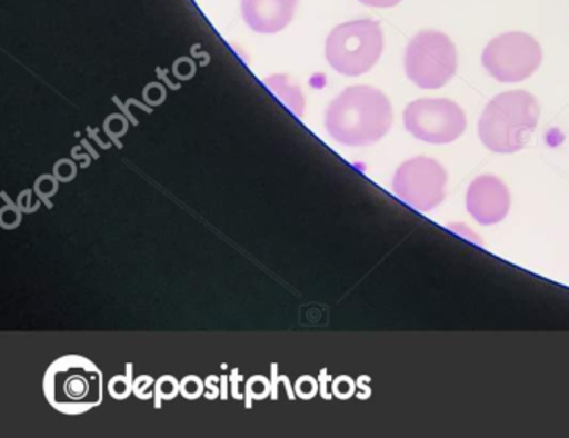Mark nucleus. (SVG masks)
<instances>
[{
    "label": "nucleus",
    "instance_id": "1",
    "mask_svg": "<svg viewBox=\"0 0 569 438\" xmlns=\"http://www.w3.org/2000/svg\"><path fill=\"white\" fill-rule=\"evenodd\" d=\"M392 123V103L373 86H351L332 100L326 113L330 138L349 148L381 141Z\"/></svg>",
    "mask_w": 569,
    "mask_h": 438
},
{
    "label": "nucleus",
    "instance_id": "2",
    "mask_svg": "<svg viewBox=\"0 0 569 438\" xmlns=\"http://www.w3.org/2000/svg\"><path fill=\"white\" fill-rule=\"evenodd\" d=\"M540 107L527 91H507L486 104L479 120V138L486 148L501 155L529 145L539 123Z\"/></svg>",
    "mask_w": 569,
    "mask_h": 438
},
{
    "label": "nucleus",
    "instance_id": "3",
    "mask_svg": "<svg viewBox=\"0 0 569 438\" xmlns=\"http://www.w3.org/2000/svg\"><path fill=\"white\" fill-rule=\"evenodd\" d=\"M103 371L81 355L57 358L43 377L44 398L56 411L78 416L103 402Z\"/></svg>",
    "mask_w": 569,
    "mask_h": 438
},
{
    "label": "nucleus",
    "instance_id": "4",
    "mask_svg": "<svg viewBox=\"0 0 569 438\" xmlns=\"http://www.w3.org/2000/svg\"><path fill=\"white\" fill-rule=\"evenodd\" d=\"M383 53V30L373 19H356L330 31L326 43L327 62L349 78L367 74Z\"/></svg>",
    "mask_w": 569,
    "mask_h": 438
},
{
    "label": "nucleus",
    "instance_id": "5",
    "mask_svg": "<svg viewBox=\"0 0 569 438\" xmlns=\"http://www.w3.org/2000/svg\"><path fill=\"white\" fill-rule=\"evenodd\" d=\"M407 78L421 90H440L459 68V53L448 34L437 30L419 31L406 49Z\"/></svg>",
    "mask_w": 569,
    "mask_h": 438
},
{
    "label": "nucleus",
    "instance_id": "6",
    "mask_svg": "<svg viewBox=\"0 0 569 438\" xmlns=\"http://www.w3.org/2000/svg\"><path fill=\"white\" fill-rule=\"evenodd\" d=\"M542 63V49L532 34L521 31L499 34L482 52V66L499 82L529 79Z\"/></svg>",
    "mask_w": 569,
    "mask_h": 438
},
{
    "label": "nucleus",
    "instance_id": "7",
    "mask_svg": "<svg viewBox=\"0 0 569 438\" xmlns=\"http://www.w3.org/2000/svg\"><path fill=\"white\" fill-rule=\"evenodd\" d=\"M407 132L429 145H450L466 132L467 117L462 107L445 98H421L403 110Z\"/></svg>",
    "mask_w": 569,
    "mask_h": 438
},
{
    "label": "nucleus",
    "instance_id": "8",
    "mask_svg": "<svg viewBox=\"0 0 569 438\" xmlns=\"http://www.w3.org/2000/svg\"><path fill=\"white\" fill-rule=\"evenodd\" d=\"M447 180V171L437 160L418 157L397 168L392 190L403 205L416 211L429 212L445 201Z\"/></svg>",
    "mask_w": 569,
    "mask_h": 438
},
{
    "label": "nucleus",
    "instance_id": "9",
    "mask_svg": "<svg viewBox=\"0 0 569 438\" xmlns=\"http://www.w3.org/2000/svg\"><path fill=\"white\" fill-rule=\"evenodd\" d=\"M511 196L508 187L498 177L482 175L467 190V211L477 223H501L510 212Z\"/></svg>",
    "mask_w": 569,
    "mask_h": 438
},
{
    "label": "nucleus",
    "instance_id": "10",
    "mask_svg": "<svg viewBox=\"0 0 569 438\" xmlns=\"http://www.w3.org/2000/svg\"><path fill=\"white\" fill-rule=\"evenodd\" d=\"M298 0H241V14L250 30L274 34L292 21Z\"/></svg>",
    "mask_w": 569,
    "mask_h": 438
},
{
    "label": "nucleus",
    "instance_id": "11",
    "mask_svg": "<svg viewBox=\"0 0 569 438\" xmlns=\"http://www.w3.org/2000/svg\"><path fill=\"white\" fill-rule=\"evenodd\" d=\"M266 86L272 93L288 107L289 112L298 119H303L305 97L298 86L289 81L288 76H270L266 79Z\"/></svg>",
    "mask_w": 569,
    "mask_h": 438
},
{
    "label": "nucleus",
    "instance_id": "12",
    "mask_svg": "<svg viewBox=\"0 0 569 438\" xmlns=\"http://www.w3.org/2000/svg\"><path fill=\"white\" fill-rule=\"evenodd\" d=\"M272 394V382L266 376H253L244 382V408L252 409L253 401H263Z\"/></svg>",
    "mask_w": 569,
    "mask_h": 438
},
{
    "label": "nucleus",
    "instance_id": "13",
    "mask_svg": "<svg viewBox=\"0 0 569 438\" xmlns=\"http://www.w3.org/2000/svg\"><path fill=\"white\" fill-rule=\"evenodd\" d=\"M180 394V380L173 376H161L154 384V408L161 409L163 401H173Z\"/></svg>",
    "mask_w": 569,
    "mask_h": 438
},
{
    "label": "nucleus",
    "instance_id": "14",
    "mask_svg": "<svg viewBox=\"0 0 569 438\" xmlns=\"http://www.w3.org/2000/svg\"><path fill=\"white\" fill-rule=\"evenodd\" d=\"M126 368V376H113L108 380V394H110L111 398L116 399V401H126L127 398H130V394H132L133 390V365L127 364Z\"/></svg>",
    "mask_w": 569,
    "mask_h": 438
},
{
    "label": "nucleus",
    "instance_id": "15",
    "mask_svg": "<svg viewBox=\"0 0 569 438\" xmlns=\"http://www.w3.org/2000/svg\"><path fill=\"white\" fill-rule=\"evenodd\" d=\"M59 179L53 173H43L34 180V193L47 208L52 209V197L59 192Z\"/></svg>",
    "mask_w": 569,
    "mask_h": 438
},
{
    "label": "nucleus",
    "instance_id": "16",
    "mask_svg": "<svg viewBox=\"0 0 569 438\" xmlns=\"http://www.w3.org/2000/svg\"><path fill=\"white\" fill-rule=\"evenodd\" d=\"M129 126L130 120L126 116H122V113H111V116L104 119L103 132L111 141L116 142L117 148L123 149L120 138H123L129 132Z\"/></svg>",
    "mask_w": 569,
    "mask_h": 438
},
{
    "label": "nucleus",
    "instance_id": "17",
    "mask_svg": "<svg viewBox=\"0 0 569 438\" xmlns=\"http://www.w3.org/2000/svg\"><path fill=\"white\" fill-rule=\"evenodd\" d=\"M0 197H2L6 202L2 209H0V227L8 231L16 230V228L21 225L22 215H24V212L19 209L16 202L11 201V197H9L8 193L2 192Z\"/></svg>",
    "mask_w": 569,
    "mask_h": 438
},
{
    "label": "nucleus",
    "instance_id": "18",
    "mask_svg": "<svg viewBox=\"0 0 569 438\" xmlns=\"http://www.w3.org/2000/svg\"><path fill=\"white\" fill-rule=\"evenodd\" d=\"M180 394L189 401L202 398L206 394V380L200 379L199 376H187L180 380Z\"/></svg>",
    "mask_w": 569,
    "mask_h": 438
},
{
    "label": "nucleus",
    "instance_id": "19",
    "mask_svg": "<svg viewBox=\"0 0 569 438\" xmlns=\"http://www.w3.org/2000/svg\"><path fill=\"white\" fill-rule=\"evenodd\" d=\"M53 175L60 183H71L78 177V165L74 158H62L53 165Z\"/></svg>",
    "mask_w": 569,
    "mask_h": 438
},
{
    "label": "nucleus",
    "instance_id": "20",
    "mask_svg": "<svg viewBox=\"0 0 569 438\" xmlns=\"http://www.w3.org/2000/svg\"><path fill=\"white\" fill-rule=\"evenodd\" d=\"M318 380L311 376H301L300 379L296 380L295 390L296 396L298 398L303 399V401H310L320 392V386H318Z\"/></svg>",
    "mask_w": 569,
    "mask_h": 438
},
{
    "label": "nucleus",
    "instance_id": "21",
    "mask_svg": "<svg viewBox=\"0 0 569 438\" xmlns=\"http://www.w3.org/2000/svg\"><path fill=\"white\" fill-rule=\"evenodd\" d=\"M154 384L156 380L151 376H139L133 380V396L141 401H149L154 398Z\"/></svg>",
    "mask_w": 569,
    "mask_h": 438
},
{
    "label": "nucleus",
    "instance_id": "22",
    "mask_svg": "<svg viewBox=\"0 0 569 438\" xmlns=\"http://www.w3.org/2000/svg\"><path fill=\"white\" fill-rule=\"evenodd\" d=\"M33 196H37L34 189H24L16 197V205L24 215H31V212H37L40 209V201H34Z\"/></svg>",
    "mask_w": 569,
    "mask_h": 438
},
{
    "label": "nucleus",
    "instance_id": "23",
    "mask_svg": "<svg viewBox=\"0 0 569 438\" xmlns=\"http://www.w3.org/2000/svg\"><path fill=\"white\" fill-rule=\"evenodd\" d=\"M142 94H144V101L149 107H159L167 100V91H164L163 86L159 84H149Z\"/></svg>",
    "mask_w": 569,
    "mask_h": 438
},
{
    "label": "nucleus",
    "instance_id": "24",
    "mask_svg": "<svg viewBox=\"0 0 569 438\" xmlns=\"http://www.w3.org/2000/svg\"><path fill=\"white\" fill-rule=\"evenodd\" d=\"M352 390H355V386H352V380L348 379V377H339V379L333 382V394H336L339 399H348Z\"/></svg>",
    "mask_w": 569,
    "mask_h": 438
},
{
    "label": "nucleus",
    "instance_id": "25",
    "mask_svg": "<svg viewBox=\"0 0 569 438\" xmlns=\"http://www.w3.org/2000/svg\"><path fill=\"white\" fill-rule=\"evenodd\" d=\"M219 380H221V377L216 376H209L208 379H206V389H208L206 398H208L209 401L221 398V387L218 386Z\"/></svg>",
    "mask_w": 569,
    "mask_h": 438
},
{
    "label": "nucleus",
    "instance_id": "26",
    "mask_svg": "<svg viewBox=\"0 0 569 438\" xmlns=\"http://www.w3.org/2000/svg\"><path fill=\"white\" fill-rule=\"evenodd\" d=\"M241 380H243V377H241L240 370H238V368H233V370H231L230 384L231 394H233V398L237 399V401H243L244 399V394H241L240 390H238V386H240Z\"/></svg>",
    "mask_w": 569,
    "mask_h": 438
},
{
    "label": "nucleus",
    "instance_id": "27",
    "mask_svg": "<svg viewBox=\"0 0 569 438\" xmlns=\"http://www.w3.org/2000/svg\"><path fill=\"white\" fill-rule=\"evenodd\" d=\"M359 2L368 8L390 9L399 6L402 0H359Z\"/></svg>",
    "mask_w": 569,
    "mask_h": 438
},
{
    "label": "nucleus",
    "instance_id": "28",
    "mask_svg": "<svg viewBox=\"0 0 569 438\" xmlns=\"http://www.w3.org/2000/svg\"><path fill=\"white\" fill-rule=\"evenodd\" d=\"M329 374H327L326 368L320 371V377H318V382H320V394H322L323 399H332L330 398V394L327 392V380H329Z\"/></svg>",
    "mask_w": 569,
    "mask_h": 438
},
{
    "label": "nucleus",
    "instance_id": "29",
    "mask_svg": "<svg viewBox=\"0 0 569 438\" xmlns=\"http://www.w3.org/2000/svg\"><path fill=\"white\" fill-rule=\"evenodd\" d=\"M98 135H100V129H93V127H88L89 139H93V141H97L98 146H100L101 149H110V142L101 141L100 136Z\"/></svg>",
    "mask_w": 569,
    "mask_h": 438
},
{
    "label": "nucleus",
    "instance_id": "30",
    "mask_svg": "<svg viewBox=\"0 0 569 438\" xmlns=\"http://www.w3.org/2000/svg\"><path fill=\"white\" fill-rule=\"evenodd\" d=\"M72 158H74V160H78V161H81V167L82 168H88L89 165H91V155H89V152H86V155H81V152H76V149H72Z\"/></svg>",
    "mask_w": 569,
    "mask_h": 438
},
{
    "label": "nucleus",
    "instance_id": "31",
    "mask_svg": "<svg viewBox=\"0 0 569 438\" xmlns=\"http://www.w3.org/2000/svg\"><path fill=\"white\" fill-rule=\"evenodd\" d=\"M221 399L226 401L228 399V384H230V377L221 376Z\"/></svg>",
    "mask_w": 569,
    "mask_h": 438
},
{
    "label": "nucleus",
    "instance_id": "32",
    "mask_svg": "<svg viewBox=\"0 0 569 438\" xmlns=\"http://www.w3.org/2000/svg\"><path fill=\"white\" fill-rule=\"evenodd\" d=\"M81 146H84V148L88 149V152L93 157V160H98V155L94 152L93 146L89 145L88 139H82Z\"/></svg>",
    "mask_w": 569,
    "mask_h": 438
}]
</instances>
